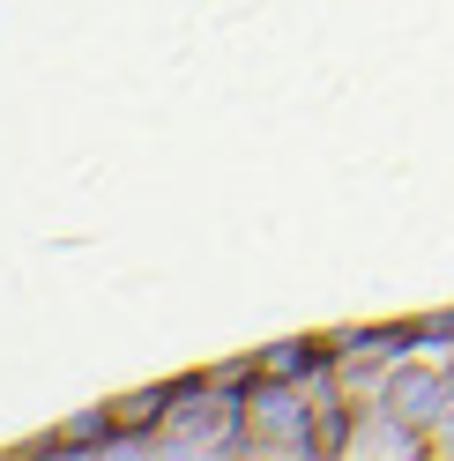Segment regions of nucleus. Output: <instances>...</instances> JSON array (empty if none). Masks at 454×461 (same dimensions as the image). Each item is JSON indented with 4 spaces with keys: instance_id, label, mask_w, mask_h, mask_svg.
<instances>
[{
    "instance_id": "nucleus-1",
    "label": "nucleus",
    "mask_w": 454,
    "mask_h": 461,
    "mask_svg": "<svg viewBox=\"0 0 454 461\" xmlns=\"http://www.w3.org/2000/svg\"><path fill=\"white\" fill-rule=\"evenodd\" d=\"M380 402H387L395 417H410L424 439H432V431L454 417V372H447V365H417V357H403V365L387 372Z\"/></svg>"
},
{
    "instance_id": "nucleus-2",
    "label": "nucleus",
    "mask_w": 454,
    "mask_h": 461,
    "mask_svg": "<svg viewBox=\"0 0 454 461\" xmlns=\"http://www.w3.org/2000/svg\"><path fill=\"white\" fill-rule=\"evenodd\" d=\"M328 365V342H268L261 357H253V372H268V380H305V372Z\"/></svg>"
}]
</instances>
